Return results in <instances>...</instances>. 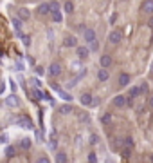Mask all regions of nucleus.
Returning <instances> with one entry per match:
<instances>
[{
	"instance_id": "28",
	"label": "nucleus",
	"mask_w": 153,
	"mask_h": 163,
	"mask_svg": "<svg viewBox=\"0 0 153 163\" xmlns=\"http://www.w3.org/2000/svg\"><path fill=\"white\" fill-rule=\"evenodd\" d=\"M140 91H142V94H146V93H148V91H150V87H148V83H140Z\"/></svg>"
},
{
	"instance_id": "21",
	"label": "nucleus",
	"mask_w": 153,
	"mask_h": 163,
	"mask_svg": "<svg viewBox=\"0 0 153 163\" xmlns=\"http://www.w3.org/2000/svg\"><path fill=\"white\" fill-rule=\"evenodd\" d=\"M70 111H72V107H70V105H59V107H58L59 114H69Z\"/></svg>"
},
{
	"instance_id": "27",
	"label": "nucleus",
	"mask_w": 153,
	"mask_h": 163,
	"mask_svg": "<svg viewBox=\"0 0 153 163\" xmlns=\"http://www.w3.org/2000/svg\"><path fill=\"white\" fill-rule=\"evenodd\" d=\"M88 161H92V163L97 161V156H95V152H90V154H88Z\"/></svg>"
},
{
	"instance_id": "22",
	"label": "nucleus",
	"mask_w": 153,
	"mask_h": 163,
	"mask_svg": "<svg viewBox=\"0 0 153 163\" xmlns=\"http://www.w3.org/2000/svg\"><path fill=\"white\" fill-rule=\"evenodd\" d=\"M110 121H112V114H110V112H106V114H103V116H101V123H103V125H108Z\"/></svg>"
},
{
	"instance_id": "17",
	"label": "nucleus",
	"mask_w": 153,
	"mask_h": 163,
	"mask_svg": "<svg viewBox=\"0 0 153 163\" xmlns=\"http://www.w3.org/2000/svg\"><path fill=\"white\" fill-rule=\"evenodd\" d=\"M16 121H18V123H20V127H23V129H31V127H33V121H31L29 118H25V116L18 118Z\"/></svg>"
},
{
	"instance_id": "18",
	"label": "nucleus",
	"mask_w": 153,
	"mask_h": 163,
	"mask_svg": "<svg viewBox=\"0 0 153 163\" xmlns=\"http://www.w3.org/2000/svg\"><path fill=\"white\" fill-rule=\"evenodd\" d=\"M31 147H33V140H31V138H22V140H20V149L29 150Z\"/></svg>"
},
{
	"instance_id": "25",
	"label": "nucleus",
	"mask_w": 153,
	"mask_h": 163,
	"mask_svg": "<svg viewBox=\"0 0 153 163\" xmlns=\"http://www.w3.org/2000/svg\"><path fill=\"white\" fill-rule=\"evenodd\" d=\"M15 154H16V149L15 147H8V149H6V156H8V158H13Z\"/></svg>"
},
{
	"instance_id": "19",
	"label": "nucleus",
	"mask_w": 153,
	"mask_h": 163,
	"mask_svg": "<svg viewBox=\"0 0 153 163\" xmlns=\"http://www.w3.org/2000/svg\"><path fill=\"white\" fill-rule=\"evenodd\" d=\"M112 147H114V149H123L124 147V138H114Z\"/></svg>"
},
{
	"instance_id": "40",
	"label": "nucleus",
	"mask_w": 153,
	"mask_h": 163,
	"mask_svg": "<svg viewBox=\"0 0 153 163\" xmlns=\"http://www.w3.org/2000/svg\"><path fill=\"white\" fill-rule=\"evenodd\" d=\"M150 73H151V74H153V64H151V69H150Z\"/></svg>"
},
{
	"instance_id": "3",
	"label": "nucleus",
	"mask_w": 153,
	"mask_h": 163,
	"mask_svg": "<svg viewBox=\"0 0 153 163\" xmlns=\"http://www.w3.org/2000/svg\"><path fill=\"white\" fill-rule=\"evenodd\" d=\"M121 40H123V33L119 29H114V31H110V35H108V42L112 45H117V44H121Z\"/></svg>"
},
{
	"instance_id": "35",
	"label": "nucleus",
	"mask_w": 153,
	"mask_h": 163,
	"mask_svg": "<svg viewBox=\"0 0 153 163\" xmlns=\"http://www.w3.org/2000/svg\"><path fill=\"white\" fill-rule=\"evenodd\" d=\"M61 98H63V100H69V102L72 100V96H70V94H67V93H61Z\"/></svg>"
},
{
	"instance_id": "38",
	"label": "nucleus",
	"mask_w": 153,
	"mask_h": 163,
	"mask_svg": "<svg viewBox=\"0 0 153 163\" xmlns=\"http://www.w3.org/2000/svg\"><path fill=\"white\" fill-rule=\"evenodd\" d=\"M148 25L153 29V15H150V20H148Z\"/></svg>"
},
{
	"instance_id": "37",
	"label": "nucleus",
	"mask_w": 153,
	"mask_h": 163,
	"mask_svg": "<svg viewBox=\"0 0 153 163\" xmlns=\"http://www.w3.org/2000/svg\"><path fill=\"white\" fill-rule=\"evenodd\" d=\"M0 141H2V143H8V134H6V132H4V134H2V138H0Z\"/></svg>"
},
{
	"instance_id": "4",
	"label": "nucleus",
	"mask_w": 153,
	"mask_h": 163,
	"mask_svg": "<svg viewBox=\"0 0 153 163\" xmlns=\"http://www.w3.org/2000/svg\"><path fill=\"white\" fill-rule=\"evenodd\" d=\"M76 53H78V56H79L81 60H87L88 56H90V49H88L87 45H78V47H76Z\"/></svg>"
},
{
	"instance_id": "11",
	"label": "nucleus",
	"mask_w": 153,
	"mask_h": 163,
	"mask_svg": "<svg viewBox=\"0 0 153 163\" xmlns=\"http://www.w3.org/2000/svg\"><path fill=\"white\" fill-rule=\"evenodd\" d=\"M108 78H110L108 69H106V67H101V69L97 71V80L99 82H108Z\"/></svg>"
},
{
	"instance_id": "36",
	"label": "nucleus",
	"mask_w": 153,
	"mask_h": 163,
	"mask_svg": "<svg viewBox=\"0 0 153 163\" xmlns=\"http://www.w3.org/2000/svg\"><path fill=\"white\" fill-rule=\"evenodd\" d=\"M38 163H49V158L43 156V158H38Z\"/></svg>"
},
{
	"instance_id": "24",
	"label": "nucleus",
	"mask_w": 153,
	"mask_h": 163,
	"mask_svg": "<svg viewBox=\"0 0 153 163\" xmlns=\"http://www.w3.org/2000/svg\"><path fill=\"white\" fill-rule=\"evenodd\" d=\"M56 160H58L59 163H67V160H69V158H67V154H65V152H58Z\"/></svg>"
},
{
	"instance_id": "6",
	"label": "nucleus",
	"mask_w": 153,
	"mask_h": 163,
	"mask_svg": "<svg viewBox=\"0 0 153 163\" xmlns=\"http://www.w3.org/2000/svg\"><path fill=\"white\" fill-rule=\"evenodd\" d=\"M112 64H114V58H112L110 54H101V56H99V65L101 67H106V69H108V67H112Z\"/></svg>"
},
{
	"instance_id": "16",
	"label": "nucleus",
	"mask_w": 153,
	"mask_h": 163,
	"mask_svg": "<svg viewBox=\"0 0 153 163\" xmlns=\"http://www.w3.org/2000/svg\"><path fill=\"white\" fill-rule=\"evenodd\" d=\"M6 105H9V107H18L20 105V100L13 94V96H8L6 98Z\"/></svg>"
},
{
	"instance_id": "34",
	"label": "nucleus",
	"mask_w": 153,
	"mask_h": 163,
	"mask_svg": "<svg viewBox=\"0 0 153 163\" xmlns=\"http://www.w3.org/2000/svg\"><path fill=\"white\" fill-rule=\"evenodd\" d=\"M97 47H99V45H97V40H95V42H92V44H90V49H92V51H97Z\"/></svg>"
},
{
	"instance_id": "2",
	"label": "nucleus",
	"mask_w": 153,
	"mask_h": 163,
	"mask_svg": "<svg viewBox=\"0 0 153 163\" xmlns=\"http://www.w3.org/2000/svg\"><path fill=\"white\" fill-rule=\"evenodd\" d=\"M83 40H85L87 44H92V42H95V40H97L95 31L92 29V27H85V29H83Z\"/></svg>"
},
{
	"instance_id": "5",
	"label": "nucleus",
	"mask_w": 153,
	"mask_h": 163,
	"mask_svg": "<svg viewBox=\"0 0 153 163\" xmlns=\"http://www.w3.org/2000/svg\"><path fill=\"white\" fill-rule=\"evenodd\" d=\"M38 13H40L42 16H45V15H51V13H52L51 2H43V4H40V6H38Z\"/></svg>"
},
{
	"instance_id": "20",
	"label": "nucleus",
	"mask_w": 153,
	"mask_h": 163,
	"mask_svg": "<svg viewBox=\"0 0 153 163\" xmlns=\"http://www.w3.org/2000/svg\"><path fill=\"white\" fill-rule=\"evenodd\" d=\"M63 11H65V13H74V4L70 0H67L65 4H63Z\"/></svg>"
},
{
	"instance_id": "33",
	"label": "nucleus",
	"mask_w": 153,
	"mask_h": 163,
	"mask_svg": "<svg viewBox=\"0 0 153 163\" xmlns=\"http://www.w3.org/2000/svg\"><path fill=\"white\" fill-rule=\"evenodd\" d=\"M33 94H34V98H36V100H40V98H42V93H40L38 89H34V91H33Z\"/></svg>"
},
{
	"instance_id": "10",
	"label": "nucleus",
	"mask_w": 153,
	"mask_h": 163,
	"mask_svg": "<svg viewBox=\"0 0 153 163\" xmlns=\"http://www.w3.org/2000/svg\"><path fill=\"white\" fill-rule=\"evenodd\" d=\"M63 45H65V47H78V38L74 37V35H69V37H65V40H63Z\"/></svg>"
},
{
	"instance_id": "1",
	"label": "nucleus",
	"mask_w": 153,
	"mask_h": 163,
	"mask_svg": "<svg viewBox=\"0 0 153 163\" xmlns=\"http://www.w3.org/2000/svg\"><path fill=\"white\" fill-rule=\"evenodd\" d=\"M112 104H114V107H117V109L126 107V105H128V94H117V96L112 100Z\"/></svg>"
},
{
	"instance_id": "39",
	"label": "nucleus",
	"mask_w": 153,
	"mask_h": 163,
	"mask_svg": "<svg viewBox=\"0 0 153 163\" xmlns=\"http://www.w3.org/2000/svg\"><path fill=\"white\" fill-rule=\"evenodd\" d=\"M148 105H150V107L153 109V96H150V102H148Z\"/></svg>"
},
{
	"instance_id": "23",
	"label": "nucleus",
	"mask_w": 153,
	"mask_h": 163,
	"mask_svg": "<svg viewBox=\"0 0 153 163\" xmlns=\"http://www.w3.org/2000/svg\"><path fill=\"white\" fill-rule=\"evenodd\" d=\"M13 25H15L16 31H20L22 29V18H20V16H18V18H13Z\"/></svg>"
},
{
	"instance_id": "13",
	"label": "nucleus",
	"mask_w": 153,
	"mask_h": 163,
	"mask_svg": "<svg viewBox=\"0 0 153 163\" xmlns=\"http://www.w3.org/2000/svg\"><path fill=\"white\" fill-rule=\"evenodd\" d=\"M51 16H52V20H54L56 24H61V22H63V15H61V8H58V9H52Z\"/></svg>"
},
{
	"instance_id": "12",
	"label": "nucleus",
	"mask_w": 153,
	"mask_h": 163,
	"mask_svg": "<svg viewBox=\"0 0 153 163\" xmlns=\"http://www.w3.org/2000/svg\"><path fill=\"white\" fill-rule=\"evenodd\" d=\"M130 80H131V76L128 73H123V74H119V85L121 87H126V85H130Z\"/></svg>"
},
{
	"instance_id": "29",
	"label": "nucleus",
	"mask_w": 153,
	"mask_h": 163,
	"mask_svg": "<svg viewBox=\"0 0 153 163\" xmlns=\"http://www.w3.org/2000/svg\"><path fill=\"white\" fill-rule=\"evenodd\" d=\"M130 154H131V147H126V149H123V156H124V158H128Z\"/></svg>"
},
{
	"instance_id": "8",
	"label": "nucleus",
	"mask_w": 153,
	"mask_h": 163,
	"mask_svg": "<svg viewBox=\"0 0 153 163\" xmlns=\"http://www.w3.org/2000/svg\"><path fill=\"white\" fill-rule=\"evenodd\" d=\"M92 104H94V96H92L90 93H83V94H81V105L90 107Z\"/></svg>"
},
{
	"instance_id": "26",
	"label": "nucleus",
	"mask_w": 153,
	"mask_h": 163,
	"mask_svg": "<svg viewBox=\"0 0 153 163\" xmlns=\"http://www.w3.org/2000/svg\"><path fill=\"white\" fill-rule=\"evenodd\" d=\"M124 147H133V138H131V136H126V138H124Z\"/></svg>"
},
{
	"instance_id": "31",
	"label": "nucleus",
	"mask_w": 153,
	"mask_h": 163,
	"mask_svg": "<svg viewBox=\"0 0 153 163\" xmlns=\"http://www.w3.org/2000/svg\"><path fill=\"white\" fill-rule=\"evenodd\" d=\"M79 120H81V121H88V120H90V116L83 112V114H79Z\"/></svg>"
},
{
	"instance_id": "9",
	"label": "nucleus",
	"mask_w": 153,
	"mask_h": 163,
	"mask_svg": "<svg viewBox=\"0 0 153 163\" xmlns=\"http://www.w3.org/2000/svg\"><path fill=\"white\" fill-rule=\"evenodd\" d=\"M140 9H142L144 15H153V0H144Z\"/></svg>"
},
{
	"instance_id": "32",
	"label": "nucleus",
	"mask_w": 153,
	"mask_h": 163,
	"mask_svg": "<svg viewBox=\"0 0 153 163\" xmlns=\"http://www.w3.org/2000/svg\"><path fill=\"white\" fill-rule=\"evenodd\" d=\"M97 141H99V138H97V136H95V134H92V138H90V143H92V145H95V143H97Z\"/></svg>"
},
{
	"instance_id": "14",
	"label": "nucleus",
	"mask_w": 153,
	"mask_h": 163,
	"mask_svg": "<svg viewBox=\"0 0 153 163\" xmlns=\"http://www.w3.org/2000/svg\"><path fill=\"white\" fill-rule=\"evenodd\" d=\"M140 94H142V91H140V85H131L130 87V93H128V98H131V100H133V98H137V96H140Z\"/></svg>"
},
{
	"instance_id": "42",
	"label": "nucleus",
	"mask_w": 153,
	"mask_h": 163,
	"mask_svg": "<svg viewBox=\"0 0 153 163\" xmlns=\"http://www.w3.org/2000/svg\"><path fill=\"white\" fill-rule=\"evenodd\" d=\"M151 44H153V37H151Z\"/></svg>"
},
{
	"instance_id": "30",
	"label": "nucleus",
	"mask_w": 153,
	"mask_h": 163,
	"mask_svg": "<svg viewBox=\"0 0 153 163\" xmlns=\"http://www.w3.org/2000/svg\"><path fill=\"white\" fill-rule=\"evenodd\" d=\"M22 42H23V45H31V38L29 37H23V35H22Z\"/></svg>"
},
{
	"instance_id": "43",
	"label": "nucleus",
	"mask_w": 153,
	"mask_h": 163,
	"mask_svg": "<svg viewBox=\"0 0 153 163\" xmlns=\"http://www.w3.org/2000/svg\"><path fill=\"white\" fill-rule=\"evenodd\" d=\"M121 2H126V0H121Z\"/></svg>"
},
{
	"instance_id": "41",
	"label": "nucleus",
	"mask_w": 153,
	"mask_h": 163,
	"mask_svg": "<svg viewBox=\"0 0 153 163\" xmlns=\"http://www.w3.org/2000/svg\"><path fill=\"white\" fill-rule=\"evenodd\" d=\"M150 160H151V161H153V154H151V156H150Z\"/></svg>"
},
{
	"instance_id": "7",
	"label": "nucleus",
	"mask_w": 153,
	"mask_h": 163,
	"mask_svg": "<svg viewBox=\"0 0 153 163\" xmlns=\"http://www.w3.org/2000/svg\"><path fill=\"white\" fill-rule=\"evenodd\" d=\"M49 74H51L52 78H56L61 74V65H59L58 62H52L51 65H49Z\"/></svg>"
},
{
	"instance_id": "15",
	"label": "nucleus",
	"mask_w": 153,
	"mask_h": 163,
	"mask_svg": "<svg viewBox=\"0 0 153 163\" xmlns=\"http://www.w3.org/2000/svg\"><path fill=\"white\" fill-rule=\"evenodd\" d=\"M18 16H20L22 20H29V18H31V11L27 8H18Z\"/></svg>"
}]
</instances>
